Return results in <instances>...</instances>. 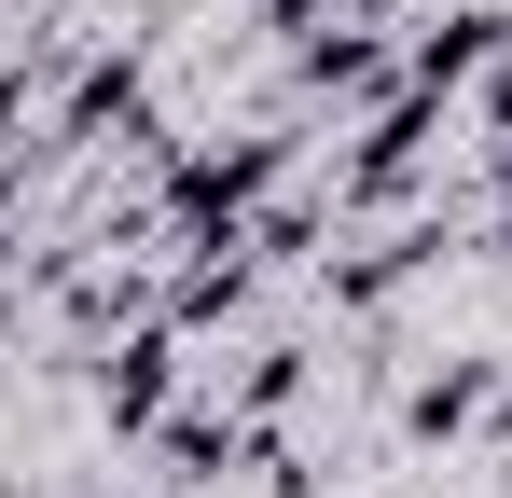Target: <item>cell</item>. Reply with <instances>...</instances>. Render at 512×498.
<instances>
[{"mask_svg": "<svg viewBox=\"0 0 512 498\" xmlns=\"http://www.w3.org/2000/svg\"><path fill=\"white\" fill-rule=\"evenodd\" d=\"M167 374H180V332H139L111 374H97V402H111V429H153V402H167Z\"/></svg>", "mask_w": 512, "mask_h": 498, "instance_id": "obj_1", "label": "cell"}]
</instances>
